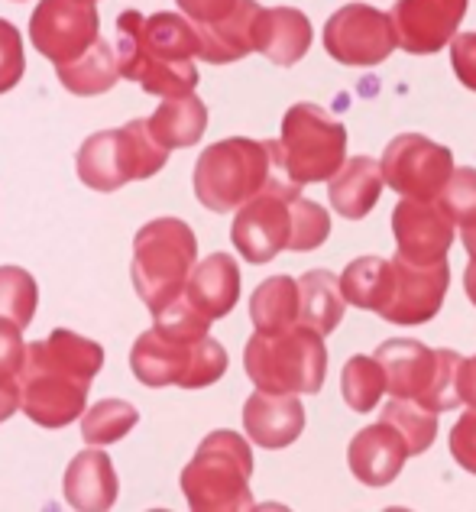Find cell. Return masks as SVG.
<instances>
[{"mask_svg":"<svg viewBox=\"0 0 476 512\" xmlns=\"http://www.w3.org/2000/svg\"><path fill=\"white\" fill-rule=\"evenodd\" d=\"M451 457L476 477V409H467L451 428Z\"/></svg>","mask_w":476,"mask_h":512,"instance_id":"37","label":"cell"},{"mask_svg":"<svg viewBox=\"0 0 476 512\" xmlns=\"http://www.w3.org/2000/svg\"><path fill=\"white\" fill-rule=\"evenodd\" d=\"M272 172V140L227 137L198 156L195 195L208 211L230 214L260 192Z\"/></svg>","mask_w":476,"mask_h":512,"instance_id":"9","label":"cell"},{"mask_svg":"<svg viewBox=\"0 0 476 512\" xmlns=\"http://www.w3.org/2000/svg\"><path fill=\"white\" fill-rule=\"evenodd\" d=\"M23 72H26L23 36L10 20H0V94L17 88Z\"/></svg>","mask_w":476,"mask_h":512,"instance_id":"35","label":"cell"},{"mask_svg":"<svg viewBox=\"0 0 476 512\" xmlns=\"http://www.w3.org/2000/svg\"><path fill=\"white\" fill-rule=\"evenodd\" d=\"M347 159V127L318 104H292L282 117V137L272 140V166L302 185L328 182Z\"/></svg>","mask_w":476,"mask_h":512,"instance_id":"6","label":"cell"},{"mask_svg":"<svg viewBox=\"0 0 476 512\" xmlns=\"http://www.w3.org/2000/svg\"><path fill=\"white\" fill-rule=\"evenodd\" d=\"M379 367L386 373V393L392 399L418 402L428 412H451L457 409V370L460 354L447 347H425L421 341L392 338L376 347Z\"/></svg>","mask_w":476,"mask_h":512,"instance_id":"8","label":"cell"},{"mask_svg":"<svg viewBox=\"0 0 476 512\" xmlns=\"http://www.w3.org/2000/svg\"><path fill=\"white\" fill-rule=\"evenodd\" d=\"M39 289L36 279L20 266H0V318L13 321L20 331L30 328L36 315Z\"/></svg>","mask_w":476,"mask_h":512,"instance_id":"32","label":"cell"},{"mask_svg":"<svg viewBox=\"0 0 476 512\" xmlns=\"http://www.w3.org/2000/svg\"><path fill=\"white\" fill-rule=\"evenodd\" d=\"M169 163V150L149 133L146 120H130L120 130H101L81 143L75 169L94 192H117L127 182H143Z\"/></svg>","mask_w":476,"mask_h":512,"instance_id":"10","label":"cell"},{"mask_svg":"<svg viewBox=\"0 0 476 512\" xmlns=\"http://www.w3.org/2000/svg\"><path fill=\"white\" fill-rule=\"evenodd\" d=\"M298 282V325L318 334H331L340 318H344V295H340V279L331 269H311Z\"/></svg>","mask_w":476,"mask_h":512,"instance_id":"26","label":"cell"},{"mask_svg":"<svg viewBox=\"0 0 476 512\" xmlns=\"http://www.w3.org/2000/svg\"><path fill=\"white\" fill-rule=\"evenodd\" d=\"M470 0H396L389 20L396 46L412 56H434L457 36Z\"/></svg>","mask_w":476,"mask_h":512,"instance_id":"17","label":"cell"},{"mask_svg":"<svg viewBox=\"0 0 476 512\" xmlns=\"http://www.w3.org/2000/svg\"><path fill=\"white\" fill-rule=\"evenodd\" d=\"M392 234H396V253L415 266L441 263L454 247L457 227L447 211L434 201L402 198L392 211Z\"/></svg>","mask_w":476,"mask_h":512,"instance_id":"16","label":"cell"},{"mask_svg":"<svg viewBox=\"0 0 476 512\" xmlns=\"http://www.w3.org/2000/svg\"><path fill=\"white\" fill-rule=\"evenodd\" d=\"M253 49L263 52L272 65H289L302 62L311 49V20L295 7H269L260 10L253 33Z\"/></svg>","mask_w":476,"mask_h":512,"instance_id":"22","label":"cell"},{"mask_svg":"<svg viewBox=\"0 0 476 512\" xmlns=\"http://www.w3.org/2000/svg\"><path fill=\"white\" fill-rule=\"evenodd\" d=\"M153 318L156 325L130 350V370L143 386L204 389L227 373V350L208 334L211 321L188 308L182 295Z\"/></svg>","mask_w":476,"mask_h":512,"instance_id":"2","label":"cell"},{"mask_svg":"<svg viewBox=\"0 0 476 512\" xmlns=\"http://www.w3.org/2000/svg\"><path fill=\"white\" fill-rule=\"evenodd\" d=\"M328 237H331V214L321 205H315V201L298 195L295 198V231H292L289 250H295V253L318 250Z\"/></svg>","mask_w":476,"mask_h":512,"instance_id":"34","label":"cell"},{"mask_svg":"<svg viewBox=\"0 0 476 512\" xmlns=\"http://www.w3.org/2000/svg\"><path fill=\"white\" fill-rule=\"evenodd\" d=\"M17 409H20V389L17 386H0V422H7Z\"/></svg>","mask_w":476,"mask_h":512,"instance_id":"41","label":"cell"},{"mask_svg":"<svg viewBox=\"0 0 476 512\" xmlns=\"http://www.w3.org/2000/svg\"><path fill=\"white\" fill-rule=\"evenodd\" d=\"M101 33L94 0H39L30 17V43L52 65L78 59Z\"/></svg>","mask_w":476,"mask_h":512,"instance_id":"15","label":"cell"},{"mask_svg":"<svg viewBox=\"0 0 476 512\" xmlns=\"http://www.w3.org/2000/svg\"><path fill=\"white\" fill-rule=\"evenodd\" d=\"M104 367V347L56 328L46 341L26 344L20 367V409L43 428H65L81 419L91 380Z\"/></svg>","mask_w":476,"mask_h":512,"instance_id":"1","label":"cell"},{"mask_svg":"<svg viewBox=\"0 0 476 512\" xmlns=\"http://www.w3.org/2000/svg\"><path fill=\"white\" fill-rule=\"evenodd\" d=\"M464 247L470 253V266L464 269V289L476 305V227H464Z\"/></svg>","mask_w":476,"mask_h":512,"instance_id":"40","label":"cell"},{"mask_svg":"<svg viewBox=\"0 0 476 512\" xmlns=\"http://www.w3.org/2000/svg\"><path fill=\"white\" fill-rule=\"evenodd\" d=\"M457 396L464 406L476 409V354L460 360V370H457Z\"/></svg>","mask_w":476,"mask_h":512,"instance_id":"39","label":"cell"},{"mask_svg":"<svg viewBox=\"0 0 476 512\" xmlns=\"http://www.w3.org/2000/svg\"><path fill=\"white\" fill-rule=\"evenodd\" d=\"M146 127L153 133V140L166 146L169 153L185 150V146H195L208 130V107L195 91L166 98L153 117H146Z\"/></svg>","mask_w":476,"mask_h":512,"instance_id":"25","label":"cell"},{"mask_svg":"<svg viewBox=\"0 0 476 512\" xmlns=\"http://www.w3.org/2000/svg\"><path fill=\"white\" fill-rule=\"evenodd\" d=\"M243 428L256 448L282 451L305 431V406L292 393H256L243 406Z\"/></svg>","mask_w":476,"mask_h":512,"instance_id":"18","label":"cell"},{"mask_svg":"<svg viewBox=\"0 0 476 512\" xmlns=\"http://www.w3.org/2000/svg\"><path fill=\"white\" fill-rule=\"evenodd\" d=\"M340 393H344V402L353 412H373L379 399L386 396V373L379 367V360L366 354L350 357L344 363V373H340Z\"/></svg>","mask_w":476,"mask_h":512,"instance_id":"29","label":"cell"},{"mask_svg":"<svg viewBox=\"0 0 476 512\" xmlns=\"http://www.w3.org/2000/svg\"><path fill=\"white\" fill-rule=\"evenodd\" d=\"M243 367L263 393L315 396L328 373V347L324 334L305 325H292L276 334L256 331L243 350Z\"/></svg>","mask_w":476,"mask_h":512,"instance_id":"4","label":"cell"},{"mask_svg":"<svg viewBox=\"0 0 476 512\" xmlns=\"http://www.w3.org/2000/svg\"><path fill=\"white\" fill-rule=\"evenodd\" d=\"M253 451L230 428L211 431L182 470V493L195 512H243L253 509L250 493Z\"/></svg>","mask_w":476,"mask_h":512,"instance_id":"5","label":"cell"},{"mask_svg":"<svg viewBox=\"0 0 476 512\" xmlns=\"http://www.w3.org/2000/svg\"><path fill=\"white\" fill-rule=\"evenodd\" d=\"M56 72H59V82L72 94H81V98H94V94L111 91L117 85V78H120L117 52L107 46L101 36L94 39V43L81 52L78 59L56 65Z\"/></svg>","mask_w":476,"mask_h":512,"instance_id":"27","label":"cell"},{"mask_svg":"<svg viewBox=\"0 0 476 512\" xmlns=\"http://www.w3.org/2000/svg\"><path fill=\"white\" fill-rule=\"evenodd\" d=\"M195 263L198 240L192 227L179 218H156L143 224L133 240V289L156 315L179 299Z\"/></svg>","mask_w":476,"mask_h":512,"instance_id":"7","label":"cell"},{"mask_svg":"<svg viewBox=\"0 0 476 512\" xmlns=\"http://www.w3.org/2000/svg\"><path fill=\"white\" fill-rule=\"evenodd\" d=\"M438 205L447 211V218L454 221V227H476V169L470 166H454L451 179L441 188Z\"/></svg>","mask_w":476,"mask_h":512,"instance_id":"33","label":"cell"},{"mask_svg":"<svg viewBox=\"0 0 476 512\" xmlns=\"http://www.w3.org/2000/svg\"><path fill=\"white\" fill-rule=\"evenodd\" d=\"M65 500L78 512H104L117 503V474H114V461L107 457L101 448H88L81 451L65 470Z\"/></svg>","mask_w":476,"mask_h":512,"instance_id":"23","label":"cell"},{"mask_svg":"<svg viewBox=\"0 0 476 512\" xmlns=\"http://www.w3.org/2000/svg\"><path fill=\"white\" fill-rule=\"evenodd\" d=\"M328 182H331V208L347 221L366 218V214L379 205L383 188H386L383 169H379V163L370 156L344 159V166H340Z\"/></svg>","mask_w":476,"mask_h":512,"instance_id":"24","label":"cell"},{"mask_svg":"<svg viewBox=\"0 0 476 512\" xmlns=\"http://www.w3.org/2000/svg\"><path fill=\"white\" fill-rule=\"evenodd\" d=\"M405 461L408 451L402 435L383 419L357 431L347 448V464L363 487H389L402 474Z\"/></svg>","mask_w":476,"mask_h":512,"instance_id":"20","label":"cell"},{"mask_svg":"<svg viewBox=\"0 0 476 512\" xmlns=\"http://www.w3.org/2000/svg\"><path fill=\"white\" fill-rule=\"evenodd\" d=\"M250 318L260 334H276L298 325V282L292 276H272L260 282L250 299Z\"/></svg>","mask_w":476,"mask_h":512,"instance_id":"28","label":"cell"},{"mask_svg":"<svg viewBox=\"0 0 476 512\" xmlns=\"http://www.w3.org/2000/svg\"><path fill=\"white\" fill-rule=\"evenodd\" d=\"M237 299H240V269L230 253H211L208 260L195 263L182 289V302L188 308H195L201 318H208L211 325L234 312Z\"/></svg>","mask_w":476,"mask_h":512,"instance_id":"19","label":"cell"},{"mask_svg":"<svg viewBox=\"0 0 476 512\" xmlns=\"http://www.w3.org/2000/svg\"><path fill=\"white\" fill-rule=\"evenodd\" d=\"M23 334L13 321L0 318V386H17L20 389V367H23Z\"/></svg>","mask_w":476,"mask_h":512,"instance_id":"36","label":"cell"},{"mask_svg":"<svg viewBox=\"0 0 476 512\" xmlns=\"http://www.w3.org/2000/svg\"><path fill=\"white\" fill-rule=\"evenodd\" d=\"M198 33L182 13L159 10L143 17L124 10L117 17V69L120 78L140 85L146 94L179 98L198 85Z\"/></svg>","mask_w":476,"mask_h":512,"instance_id":"3","label":"cell"},{"mask_svg":"<svg viewBox=\"0 0 476 512\" xmlns=\"http://www.w3.org/2000/svg\"><path fill=\"white\" fill-rule=\"evenodd\" d=\"M136 422H140V412H136L130 402L101 399L98 406L81 412V438H85V444H91V448H101V444H114L120 438H127L136 428Z\"/></svg>","mask_w":476,"mask_h":512,"instance_id":"30","label":"cell"},{"mask_svg":"<svg viewBox=\"0 0 476 512\" xmlns=\"http://www.w3.org/2000/svg\"><path fill=\"white\" fill-rule=\"evenodd\" d=\"M379 419L389 422L392 428L399 431L402 441H405L408 457L425 454L431 444H434V438H438V412L421 409L418 402L392 399V402H386V409H383V415H379Z\"/></svg>","mask_w":476,"mask_h":512,"instance_id":"31","label":"cell"},{"mask_svg":"<svg viewBox=\"0 0 476 512\" xmlns=\"http://www.w3.org/2000/svg\"><path fill=\"white\" fill-rule=\"evenodd\" d=\"M260 4L256 0H237L224 17L211 23H198V56L211 65H227L243 56H250L253 49V33H256V17H260Z\"/></svg>","mask_w":476,"mask_h":512,"instance_id":"21","label":"cell"},{"mask_svg":"<svg viewBox=\"0 0 476 512\" xmlns=\"http://www.w3.org/2000/svg\"><path fill=\"white\" fill-rule=\"evenodd\" d=\"M447 286H451L447 260L431 266H415L396 253L392 260H386L373 312L392 321V325H425V321H431L441 312Z\"/></svg>","mask_w":476,"mask_h":512,"instance_id":"12","label":"cell"},{"mask_svg":"<svg viewBox=\"0 0 476 512\" xmlns=\"http://www.w3.org/2000/svg\"><path fill=\"white\" fill-rule=\"evenodd\" d=\"M302 195L298 185L285 179L282 172H272L269 182L237 208L230 240L237 253L253 266L276 260L282 250H289L295 231V198Z\"/></svg>","mask_w":476,"mask_h":512,"instance_id":"11","label":"cell"},{"mask_svg":"<svg viewBox=\"0 0 476 512\" xmlns=\"http://www.w3.org/2000/svg\"><path fill=\"white\" fill-rule=\"evenodd\" d=\"M383 182L402 198L434 201L454 172V153L421 133H402L383 153Z\"/></svg>","mask_w":476,"mask_h":512,"instance_id":"13","label":"cell"},{"mask_svg":"<svg viewBox=\"0 0 476 512\" xmlns=\"http://www.w3.org/2000/svg\"><path fill=\"white\" fill-rule=\"evenodd\" d=\"M324 49L340 65H379L396 52V30L389 13L370 4H344L324 23Z\"/></svg>","mask_w":476,"mask_h":512,"instance_id":"14","label":"cell"},{"mask_svg":"<svg viewBox=\"0 0 476 512\" xmlns=\"http://www.w3.org/2000/svg\"><path fill=\"white\" fill-rule=\"evenodd\" d=\"M447 46H451V65L460 85L476 91V33H457Z\"/></svg>","mask_w":476,"mask_h":512,"instance_id":"38","label":"cell"}]
</instances>
